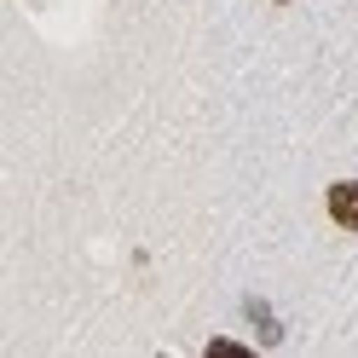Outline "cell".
Listing matches in <instances>:
<instances>
[{
    "label": "cell",
    "instance_id": "6da1fadb",
    "mask_svg": "<svg viewBox=\"0 0 358 358\" xmlns=\"http://www.w3.org/2000/svg\"><path fill=\"white\" fill-rule=\"evenodd\" d=\"M329 220L335 226H347V231H358V179H341V185H329Z\"/></svg>",
    "mask_w": 358,
    "mask_h": 358
}]
</instances>
